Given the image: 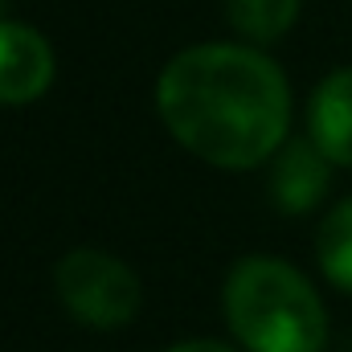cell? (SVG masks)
Segmentation results:
<instances>
[{"label": "cell", "instance_id": "obj_1", "mask_svg": "<svg viewBox=\"0 0 352 352\" xmlns=\"http://www.w3.org/2000/svg\"><path fill=\"white\" fill-rule=\"evenodd\" d=\"M156 111L176 144L213 168H258L287 144L291 87L278 62L238 41H201L168 58Z\"/></svg>", "mask_w": 352, "mask_h": 352}, {"label": "cell", "instance_id": "obj_2", "mask_svg": "<svg viewBox=\"0 0 352 352\" xmlns=\"http://www.w3.org/2000/svg\"><path fill=\"white\" fill-rule=\"evenodd\" d=\"M226 324L246 352H324L328 307L303 270L250 254L230 270L221 291Z\"/></svg>", "mask_w": 352, "mask_h": 352}, {"label": "cell", "instance_id": "obj_3", "mask_svg": "<svg viewBox=\"0 0 352 352\" xmlns=\"http://www.w3.org/2000/svg\"><path fill=\"white\" fill-rule=\"evenodd\" d=\"M54 291L62 307L94 332L127 328L144 307V283L131 266L107 250L78 246L66 250L54 266Z\"/></svg>", "mask_w": 352, "mask_h": 352}, {"label": "cell", "instance_id": "obj_4", "mask_svg": "<svg viewBox=\"0 0 352 352\" xmlns=\"http://www.w3.org/2000/svg\"><path fill=\"white\" fill-rule=\"evenodd\" d=\"M54 45L25 21H0V107L37 102L54 87Z\"/></svg>", "mask_w": 352, "mask_h": 352}, {"label": "cell", "instance_id": "obj_5", "mask_svg": "<svg viewBox=\"0 0 352 352\" xmlns=\"http://www.w3.org/2000/svg\"><path fill=\"white\" fill-rule=\"evenodd\" d=\"M328 184H332V160L316 148L311 135L291 140V144H283V148L274 152L270 201H274L283 213H291V217L311 213V209L324 201Z\"/></svg>", "mask_w": 352, "mask_h": 352}, {"label": "cell", "instance_id": "obj_6", "mask_svg": "<svg viewBox=\"0 0 352 352\" xmlns=\"http://www.w3.org/2000/svg\"><path fill=\"white\" fill-rule=\"evenodd\" d=\"M307 135L316 140V148L332 164L352 168V66L332 70L320 87L311 90Z\"/></svg>", "mask_w": 352, "mask_h": 352}, {"label": "cell", "instance_id": "obj_7", "mask_svg": "<svg viewBox=\"0 0 352 352\" xmlns=\"http://www.w3.org/2000/svg\"><path fill=\"white\" fill-rule=\"evenodd\" d=\"M299 4L303 0H226V16L246 41L270 45L291 33V25L299 21Z\"/></svg>", "mask_w": 352, "mask_h": 352}, {"label": "cell", "instance_id": "obj_8", "mask_svg": "<svg viewBox=\"0 0 352 352\" xmlns=\"http://www.w3.org/2000/svg\"><path fill=\"white\" fill-rule=\"evenodd\" d=\"M316 258H320L324 278L352 295V197L324 217L316 234Z\"/></svg>", "mask_w": 352, "mask_h": 352}, {"label": "cell", "instance_id": "obj_9", "mask_svg": "<svg viewBox=\"0 0 352 352\" xmlns=\"http://www.w3.org/2000/svg\"><path fill=\"white\" fill-rule=\"evenodd\" d=\"M168 352H238V349H230V344H221V340H180V344H173Z\"/></svg>", "mask_w": 352, "mask_h": 352}, {"label": "cell", "instance_id": "obj_10", "mask_svg": "<svg viewBox=\"0 0 352 352\" xmlns=\"http://www.w3.org/2000/svg\"><path fill=\"white\" fill-rule=\"evenodd\" d=\"M0 12H4V0H0Z\"/></svg>", "mask_w": 352, "mask_h": 352}]
</instances>
